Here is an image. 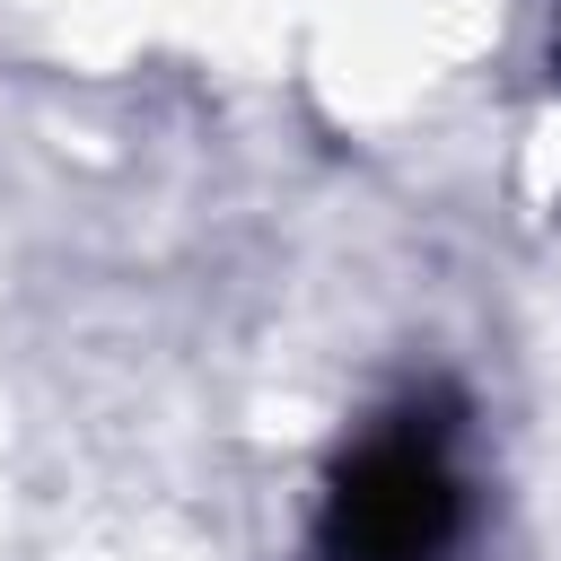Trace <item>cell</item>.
I'll list each match as a JSON object with an SVG mask.
<instances>
[{
    "mask_svg": "<svg viewBox=\"0 0 561 561\" xmlns=\"http://www.w3.org/2000/svg\"><path fill=\"white\" fill-rule=\"evenodd\" d=\"M465 535V473L447 403L386 412L324 491V561H447Z\"/></svg>",
    "mask_w": 561,
    "mask_h": 561,
    "instance_id": "6da1fadb",
    "label": "cell"
}]
</instances>
